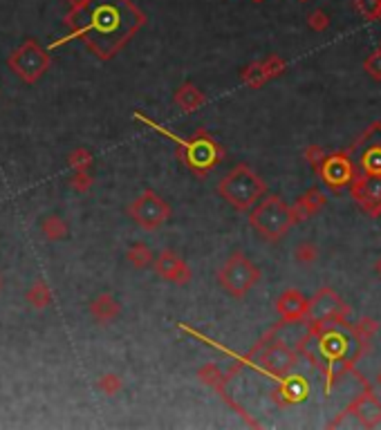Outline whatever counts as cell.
Masks as SVG:
<instances>
[{"mask_svg": "<svg viewBox=\"0 0 381 430\" xmlns=\"http://www.w3.org/2000/svg\"><path fill=\"white\" fill-rule=\"evenodd\" d=\"M63 23L68 36L52 47L79 39L99 61H110L146 25V14L132 0H70Z\"/></svg>", "mask_w": 381, "mask_h": 430, "instance_id": "1", "label": "cell"}, {"mask_svg": "<svg viewBox=\"0 0 381 430\" xmlns=\"http://www.w3.org/2000/svg\"><path fill=\"white\" fill-rule=\"evenodd\" d=\"M354 164V179L350 184L352 198L366 213L381 215V121L346 148Z\"/></svg>", "mask_w": 381, "mask_h": 430, "instance_id": "2", "label": "cell"}, {"mask_svg": "<svg viewBox=\"0 0 381 430\" xmlns=\"http://www.w3.org/2000/svg\"><path fill=\"white\" fill-rule=\"evenodd\" d=\"M135 119L144 121L146 126L155 128L159 134H164V137H168L170 141H175V144H177V159L191 170V173L198 175V177H206V175L211 173V170L220 164V159L225 157L223 146H220V144L211 137V134H208L206 130H202V128L195 130L189 139H180L177 134L168 132V130L162 128V126H157L155 121L146 119V117L139 115V113H135Z\"/></svg>", "mask_w": 381, "mask_h": 430, "instance_id": "3", "label": "cell"}, {"mask_svg": "<svg viewBox=\"0 0 381 430\" xmlns=\"http://www.w3.org/2000/svg\"><path fill=\"white\" fill-rule=\"evenodd\" d=\"M301 354L294 346H287L285 341L276 339V327L269 329L267 334L258 341V346L244 356L242 363H254L263 374L278 381L280 377L289 374L299 365Z\"/></svg>", "mask_w": 381, "mask_h": 430, "instance_id": "4", "label": "cell"}, {"mask_svg": "<svg viewBox=\"0 0 381 430\" xmlns=\"http://www.w3.org/2000/svg\"><path fill=\"white\" fill-rule=\"evenodd\" d=\"M267 193V184L247 164L233 166L229 173L218 182V195L236 211H249L254 204Z\"/></svg>", "mask_w": 381, "mask_h": 430, "instance_id": "5", "label": "cell"}, {"mask_svg": "<svg viewBox=\"0 0 381 430\" xmlns=\"http://www.w3.org/2000/svg\"><path fill=\"white\" fill-rule=\"evenodd\" d=\"M251 229L267 242H278L287 231L296 225L292 217V208L278 195H267L265 200H258L249 215Z\"/></svg>", "mask_w": 381, "mask_h": 430, "instance_id": "6", "label": "cell"}, {"mask_svg": "<svg viewBox=\"0 0 381 430\" xmlns=\"http://www.w3.org/2000/svg\"><path fill=\"white\" fill-rule=\"evenodd\" d=\"M218 285L223 287L231 298H244L261 280V269H258L242 251H233L227 263L218 269Z\"/></svg>", "mask_w": 381, "mask_h": 430, "instance_id": "7", "label": "cell"}, {"mask_svg": "<svg viewBox=\"0 0 381 430\" xmlns=\"http://www.w3.org/2000/svg\"><path fill=\"white\" fill-rule=\"evenodd\" d=\"M7 65L20 81L34 85L52 68V56L36 39H25L20 43V47H16L7 56Z\"/></svg>", "mask_w": 381, "mask_h": 430, "instance_id": "8", "label": "cell"}, {"mask_svg": "<svg viewBox=\"0 0 381 430\" xmlns=\"http://www.w3.org/2000/svg\"><path fill=\"white\" fill-rule=\"evenodd\" d=\"M126 213L132 222L142 227L144 231H157L159 227L168 222V217L173 211H170V204L162 198V195L146 189L142 195H137V198L128 204Z\"/></svg>", "mask_w": 381, "mask_h": 430, "instance_id": "9", "label": "cell"}, {"mask_svg": "<svg viewBox=\"0 0 381 430\" xmlns=\"http://www.w3.org/2000/svg\"><path fill=\"white\" fill-rule=\"evenodd\" d=\"M305 323H350V307L341 301V296L330 287L316 291V296L307 303Z\"/></svg>", "mask_w": 381, "mask_h": 430, "instance_id": "10", "label": "cell"}, {"mask_svg": "<svg viewBox=\"0 0 381 430\" xmlns=\"http://www.w3.org/2000/svg\"><path fill=\"white\" fill-rule=\"evenodd\" d=\"M316 173L332 191H341V189L350 186L354 179V164H352L348 151L327 153L323 164L316 168Z\"/></svg>", "mask_w": 381, "mask_h": 430, "instance_id": "11", "label": "cell"}, {"mask_svg": "<svg viewBox=\"0 0 381 430\" xmlns=\"http://www.w3.org/2000/svg\"><path fill=\"white\" fill-rule=\"evenodd\" d=\"M339 417H352L361 428H377L381 424V399L375 395L373 388H366Z\"/></svg>", "mask_w": 381, "mask_h": 430, "instance_id": "12", "label": "cell"}, {"mask_svg": "<svg viewBox=\"0 0 381 430\" xmlns=\"http://www.w3.org/2000/svg\"><path fill=\"white\" fill-rule=\"evenodd\" d=\"M153 272L157 274V278H162L166 282H173V285H180V287L189 285L191 278H193L189 263L184 260L182 255H177L175 251H170V249H164V251H159L155 255Z\"/></svg>", "mask_w": 381, "mask_h": 430, "instance_id": "13", "label": "cell"}, {"mask_svg": "<svg viewBox=\"0 0 381 430\" xmlns=\"http://www.w3.org/2000/svg\"><path fill=\"white\" fill-rule=\"evenodd\" d=\"M307 392H310V384H307V379L303 374H296V372H289L285 377H280L276 381V386L272 390V401L278 405V408H289V405H296L301 403Z\"/></svg>", "mask_w": 381, "mask_h": 430, "instance_id": "14", "label": "cell"}, {"mask_svg": "<svg viewBox=\"0 0 381 430\" xmlns=\"http://www.w3.org/2000/svg\"><path fill=\"white\" fill-rule=\"evenodd\" d=\"M307 301L299 289H285L276 301V312L282 323H305Z\"/></svg>", "mask_w": 381, "mask_h": 430, "instance_id": "15", "label": "cell"}, {"mask_svg": "<svg viewBox=\"0 0 381 430\" xmlns=\"http://www.w3.org/2000/svg\"><path fill=\"white\" fill-rule=\"evenodd\" d=\"M88 312H90L92 321H94L96 325L106 327V325L115 323L117 318H119V314H121V305H119V301L113 296V293L104 291V293H99V296H96V298L90 303Z\"/></svg>", "mask_w": 381, "mask_h": 430, "instance_id": "16", "label": "cell"}, {"mask_svg": "<svg viewBox=\"0 0 381 430\" xmlns=\"http://www.w3.org/2000/svg\"><path fill=\"white\" fill-rule=\"evenodd\" d=\"M327 198L323 191L318 189H310L305 195H301V198L294 202L289 208H292V217L294 222H305V220H310L312 215H316L321 208L325 206Z\"/></svg>", "mask_w": 381, "mask_h": 430, "instance_id": "17", "label": "cell"}, {"mask_svg": "<svg viewBox=\"0 0 381 430\" xmlns=\"http://www.w3.org/2000/svg\"><path fill=\"white\" fill-rule=\"evenodd\" d=\"M173 103L182 110V113H195V110H200L204 103H206V96L204 92L198 88V85H193L191 81L182 83L180 88L175 90L173 94Z\"/></svg>", "mask_w": 381, "mask_h": 430, "instance_id": "18", "label": "cell"}, {"mask_svg": "<svg viewBox=\"0 0 381 430\" xmlns=\"http://www.w3.org/2000/svg\"><path fill=\"white\" fill-rule=\"evenodd\" d=\"M198 379L202 381V384H206V386H211L220 397H223L229 405H231V399L227 397V390H225V386L229 384V379H231V372H223L218 367V363H204L200 370H198Z\"/></svg>", "mask_w": 381, "mask_h": 430, "instance_id": "19", "label": "cell"}, {"mask_svg": "<svg viewBox=\"0 0 381 430\" xmlns=\"http://www.w3.org/2000/svg\"><path fill=\"white\" fill-rule=\"evenodd\" d=\"M41 233L47 242H61L70 238V225L61 215H45L41 220Z\"/></svg>", "mask_w": 381, "mask_h": 430, "instance_id": "20", "label": "cell"}, {"mask_svg": "<svg viewBox=\"0 0 381 430\" xmlns=\"http://www.w3.org/2000/svg\"><path fill=\"white\" fill-rule=\"evenodd\" d=\"M25 301H27V305L32 307V310L41 312V310H47V307L54 303V293H52L50 285H47L45 280H36L34 285L27 289Z\"/></svg>", "mask_w": 381, "mask_h": 430, "instance_id": "21", "label": "cell"}, {"mask_svg": "<svg viewBox=\"0 0 381 430\" xmlns=\"http://www.w3.org/2000/svg\"><path fill=\"white\" fill-rule=\"evenodd\" d=\"M126 260L135 269H149V267H153L155 251L146 242H135V244H130L128 251H126Z\"/></svg>", "mask_w": 381, "mask_h": 430, "instance_id": "22", "label": "cell"}, {"mask_svg": "<svg viewBox=\"0 0 381 430\" xmlns=\"http://www.w3.org/2000/svg\"><path fill=\"white\" fill-rule=\"evenodd\" d=\"M377 331H379V321H375V318H361L359 323H354L352 325V334L354 339L359 341V346L368 350V346L373 343V339L377 336Z\"/></svg>", "mask_w": 381, "mask_h": 430, "instance_id": "23", "label": "cell"}, {"mask_svg": "<svg viewBox=\"0 0 381 430\" xmlns=\"http://www.w3.org/2000/svg\"><path fill=\"white\" fill-rule=\"evenodd\" d=\"M240 81L247 85V88H251V90L263 88V85L267 83V77H265V72H263L261 61H254V63H249L247 68H244L240 72Z\"/></svg>", "mask_w": 381, "mask_h": 430, "instance_id": "24", "label": "cell"}, {"mask_svg": "<svg viewBox=\"0 0 381 430\" xmlns=\"http://www.w3.org/2000/svg\"><path fill=\"white\" fill-rule=\"evenodd\" d=\"M96 390L104 392L106 397H117L121 390H124V381H121L119 374H113V372H108L104 377L96 379Z\"/></svg>", "mask_w": 381, "mask_h": 430, "instance_id": "25", "label": "cell"}, {"mask_svg": "<svg viewBox=\"0 0 381 430\" xmlns=\"http://www.w3.org/2000/svg\"><path fill=\"white\" fill-rule=\"evenodd\" d=\"M68 164L72 170H90L94 164V157L88 148H75L68 157Z\"/></svg>", "mask_w": 381, "mask_h": 430, "instance_id": "26", "label": "cell"}, {"mask_svg": "<svg viewBox=\"0 0 381 430\" xmlns=\"http://www.w3.org/2000/svg\"><path fill=\"white\" fill-rule=\"evenodd\" d=\"M318 258V247L314 242H301L296 249H294V260L299 265H312Z\"/></svg>", "mask_w": 381, "mask_h": 430, "instance_id": "27", "label": "cell"}, {"mask_svg": "<svg viewBox=\"0 0 381 430\" xmlns=\"http://www.w3.org/2000/svg\"><path fill=\"white\" fill-rule=\"evenodd\" d=\"M92 175L90 170H72V179H70V189L75 193H88L92 189Z\"/></svg>", "mask_w": 381, "mask_h": 430, "instance_id": "28", "label": "cell"}, {"mask_svg": "<svg viewBox=\"0 0 381 430\" xmlns=\"http://www.w3.org/2000/svg\"><path fill=\"white\" fill-rule=\"evenodd\" d=\"M261 65H263V72H265L267 81H272V79L280 77L282 72H285V61H282L280 56H276V54H272V56H267L265 61H261Z\"/></svg>", "mask_w": 381, "mask_h": 430, "instance_id": "29", "label": "cell"}, {"mask_svg": "<svg viewBox=\"0 0 381 430\" xmlns=\"http://www.w3.org/2000/svg\"><path fill=\"white\" fill-rule=\"evenodd\" d=\"M303 157H305V162H307V164H310V166L316 170L318 166L323 164V159L327 157V151L323 148V146H316V144H312V146H307V148H305Z\"/></svg>", "mask_w": 381, "mask_h": 430, "instance_id": "30", "label": "cell"}, {"mask_svg": "<svg viewBox=\"0 0 381 430\" xmlns=\"http://www.w3.org/2000/svg\"><path fill=\"white\" fill-rule=\"evenodd\" d=\"M363 70H366V75L375 79V81H381V50L370 54L366 58V63H363Z\"/></svg>", "mask_w": 381, "mask_h": 430, "instance_id": "31", "label": "cell"}, {"mask_svg": "<svg viewBox=\"0 0 381 430\" xmlns=\"http://www.w3.org/2000/svg\"><path fill=\"white\" fill-rule=\"evenodd\" d=\"M310 27L316 32H323L327 27V16L323 14V11H314V14L310 16Z\"/></svg>", "mask_w": 381, "mask_h": 430, "instance_id": "32", "label": "cell"}, {"mask_svg": "<svg viewBox=\"0 0 381 430\" xmlns=\"http://www.w3.org/2000/svg\"><path fill=\"white\" fill-rule=\"evenodd\" d=\"M375 269H377V274L381 276V258H379V260H377V265H375Z\"/></svg>", "mask_w": 381, "mask_h": 430, "instance_id": "33", "label": "cell"}, {"mask_svg": "<svg viewBox=\"0 0 381 430\" xmlns=\"http://www.w3.org/2000/svg\"><path fill=\"white\" fill-rule=\"evenodd\" d=\"M3 285H5V280H3V276H0V289H3Z\"/></svg>", "mask_w": 381, "mask_h": 430, "instance_id": "34", "label": "cell"}, {"mask_svg": "<svg viewBox=\"0 0 381 430\" xmlns=\"http://www.w3.org/2000/svg\"><path fill=\"white\" fill-rule=\"evenodd\" d=\"M254 3H263V0H254Z\"/></svg>", "mask_w": 381, "mask_h": 430, "instance_id": "35", "label": "cell"}, {"mask_svg": "<svg viewBox=\"0 0 381 430\" xmlns=\"http://www.w3.org/2000/svg\"><path fill=\"white\" fill-rule=\"evenodd\" d=\"M379 386H381V374H379Z\"/></svg>", "mask_w": 381, "mask_h": 430, "instance_id": "36", "label": "cell"}]
</instances>
